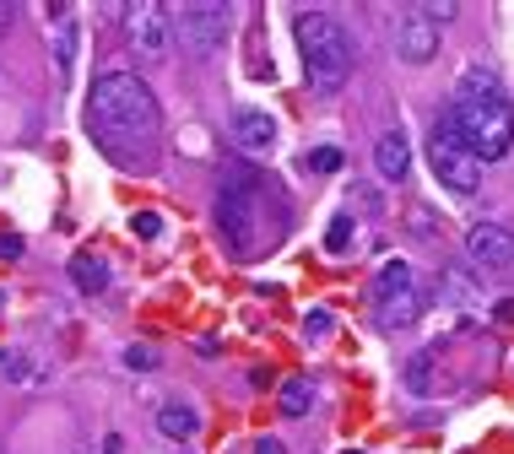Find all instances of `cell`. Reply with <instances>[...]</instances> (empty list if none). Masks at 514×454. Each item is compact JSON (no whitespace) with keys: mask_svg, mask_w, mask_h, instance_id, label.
Masks as SVG:
<instances>
[{"mask_svg":"<svg viewBox=\"0 0 514 454\" xmlns=\"http://www.w3.org/2000/svg\"><path fill=\"white\" fill-rule=\"evenodd\" d=\"M157 433L174 438V444H190V438L201 433V411H195L184 395H168L163 406H157Z\"/></svg>","mask_w":514,"mask_h":454,"instance_id":"7c38bea8","label":"cell"},{"mask_svg":"<svg viewBox=\"0 0 514 454\" xmlns=\"http://www.w3.org/2000/svg\"><path fill=\"white\" fill-rule=\"evenodd\" d=\"M125 38H130V49H136L141 60H163L168 49H174L168 6H157V0H136V6L125 11Z\"/></svg>","mask_w":514,"mask_h":454,"instance_id":"52a82bcc","label":"cell"},{"mask_svg":"<svg viewBox=\"0 0 514 454\" xmlns=\"http://www.w3.org/2000/svg\"><path fill=\"white\" fill-rule=\"evenodd\" d=\"M255 454H287L282 438H255Z\"/></svg>","mask_w":514,"mask_h":454,"instance_id":"d4e9b609","label":"cell"},{"mask_svg":"<svg viewBox=\"0 0 514 454\" xmlns=\"http://www.w3.org/2000/svg\"><path fill=\"white\" fill-rule=\"evenodd\" d=\"M0 309H6V292H0Z\"/></svg>","mask_w":514,"mask_h":454,"instance_id":"f1b7e54d","label":"cell"},{"mask_svg":"<svg viewBox=\"0 0 514 454\" xmlns=\"http://www.w3.org/2000/svg\"><path fill=\"white\" fill-rule=\"evenodd\" d=\"M309 168L314 173H341V152L336 146H320V152H309Z\"/></svg>","mask_w":514,"mask_h":454,"instance_id":"44dd1931","label":"cell"},{"mask_svg":"<svg viewBox=\"0 0 514 454\" xmlns=\"http://www.w3.org/2000/svg\"><path fill=\"white\" fill-rule=\"evenodd\" d=\"M406 287H417V276H412V265H406L401 255L395 260H379V271H374V303H385V298H395V292H406Z\"/></svg>","mask_w":514,"mask_h":454,"instance_id":"5bb4252c","label":"cell"},{"mask_svg":"<svg viewBox=\"0 0 514 454\" xmlns=\"http://www.w3.org/2000/svg\"><path fill=\"white\" fill-rule=\"evenodd\" d=\"M130 227H136L141 238H157V233H163V217H157V211H136V222H130Z\"/></svg>","mask_w":514,"mask_h":454,"instance_id":"7402d4cb","label":"cell"},{"mask_svg":"<svg viewBox=\"0 0 514 454\" xmlns=\"http://www.w3.org/2000/svg\"><path fill=\"white\" fill-rule=\"evenodd\" d=\"M217 233H222V244H228L233 260L260 255V244L276 238L266 227V190H260V179L239 173V179H228L217 190Z\"/></svg>","mask_w":514,"mask_h":454,"instance_id":"277c9868","label":"cell"},{"mask_svg":"<svg viewBox=\"0 0 514 454\" xmlns=\"http://www.w3.org/2000/svg\"><path fill=\"white\" fill-rule=\"evenodd\" d=\"M309 406H314V384L309 379H282V390H276V411L282 417H309Z\"/></svg>","mask_w":514,"mask_h":454,"instance_id":"9a60e30c","label":"cell"},{"mask_svg":"<svg viewBox=\"0 0 514 454\" xmlns=\"http://www.w3.org/2000/svg\"><path fill=\"white\" fill-rule=\"evenodd\" d=\"M374 309H379V325H385V330H412L417 319H423V309H428V292L423 287H406V292H395V298L374 303Z\"/></svg>","mask_w":514,"mask_h":454,"instance_id":"4fadbf2b","label":"cell"},{"mask_svg":"<svg viewBox=\"0 0 514 454\" xmlns=\"http://www.w3.org/2000/svg\"><path fill=\"white\" fill-rule=\"evenodd\" d=\"M493 319H498V325H514V298H498L493 303Z\"/></svg>","mask_w":514,"mask_h":454,"instance_id":"cb8c5ba5","label":"cell"},{"mask_svg":"<svg viewBox=\"0 0 514 454\" xmlns=\"http://www.w3.org/2000/svg\"><path fill=\"white\" fill-rule=\"evenodd\" d=\"M22 249L28 244H22L17 233H0V260H22Z\"/></svg>","mask_w":514,"mask_h":454,"instance_id":"603a6c76","label":"cell"},{"mask_svg":"<svg viewBox=\"0 0 514 454\" xmlns=\"http://www.w3.org/2000/svg\"><path fill=\"white\" fill-rule=\"evenodd\" d=\"M444 119H450V130L477 163H498V157L514 152V103L504 82L493 71H482V65H471L455 82V98L444 109Z\"/></svg>","mask_w":514,"mask_h":454,"instance_id":"7a4b0ae2","label":"cell"},{"mask_svg":"<svg viewBox=\"0 0 514 454\" xmlns=\"http://www.w3.org/2000/svg\"><path fill=\"white\" fill-rule=\"evenodd\" d=\"M11 22H17V11H11V6H0V38H6V28H11Z\"/></svg>","mask_w":514,"mask_h":454,"instance_id":"484cf974","label":"cell"},{"mask_svg":"<svg viewBox=\"0 0 514 454\" xmlns=\"http://www.w3.org/2000/svg\"><path fill=\"white\" fill-rule=\"evenodd\" d=\"M174 454H190V449H184V444H179V449H174Z\"/></svg>","mask_w":514,"mask_h":454,"instance_id":"83f0119b","label":"cell"},{"mask_svg":"<svg viewBox=\"0 0 514 454\" xmlns=\"http://www.w3.org/2000/svg\"><path fill=\"white\" fill-rule=\"evenodd\" d=\"M71 287L87 292V298H92V292H103V287H109V265H103L98 255H76L71 260Z\"/></svg>","mask_w":514,"mask_h":454,"instance_id":"2e32d148","label":"cell"},{"mask_svg":"<svg viewBox=\"0 0 514 454\" xmlns=\"http://www.w3.org/2000/svg\"><path fill=\"white\" fill-rule=\"evenodd\" d=\"M374 173L385 184H401L406 173H412V146H406L401 130H385V136L374 141Z\"/></svg>","mask_w":514,"mask_h":454,"instance_id":"8fae6325","label":"cell"},{"mask_svg":"<svg viewBox=\"0 0 514 454\" xmlns=\"http://www.w3.org/2000/svg\"><path fill=\"white\" fill-rule=\"evenodd\" d=\"M168 22H174V38L184 49H190L195 60H212L222 44H228V28H233V17H228V6H212V0H201V6H179V11H168Z\"/></svg>","mask_w":514,"mask_h":454,"instance_id":"5b68a950","label":"cell"},{"mask_svg":"<svg viewBox=\"0 0 514 454\" xmlns=\"http://www.w3.org/2000/svg\"><path fill=\"white\" fill-rule=\"evenodd\" d=\"M293 33H298V55H303V71H309V87L320 98H336L352 76V33L336 17H325V11H303L293 22Z\"/></svg>","mask_w":514,"mask_h":454,"instance_id":"3957f363","label":"cell"},{"mask_svg":"<svg viewBox=\"0 0 514 454\" xmlns=\"http://www.w3.org/2000/svg\"><path fill=\"white\" fill-rule=\"evenodd\" d=\"M120 363H125V368H136V373H152V368H163V357H157L152 346H125Z\"/></svg>","mask_w":514,"mask_h":454,"instance_id":"ac0fdd59","label":"cell"},{"mask_svg":"<svg viewBox=\"0 0 514 454\" xmlns=\"http://www.w3.org/2000/svg\"><path fill=\"white\" fill-rule=\"evenodd\" d=\"M233 146H239L244 157H271L276 152L271 114H260V109H239V114H233Z\"/></svg>","mask_w":514,"mask_h":454,"instance_id":"30bf717a","label":"cell"},{"mask_svg":"<svg viewBox=\"0 0 514 454\" xmlns=\"http://www.w3.org/2000/svg\"><path fill=\"white\" fill-rule=\"evenodd\" d=\"M466 260L471 271H498V265H514V233L504 222H477L466 233Z\"/></svg>","mask_w":514,"mask_h":454,"instance_id":"ba28073f","label":"cell"},{"mask_svg":"<svg viewBox=\"0 0 514 454\" xmlns=\"http://www.w3.org/2000/svg\"><path fill=\"white\" fill-rule=\"evenodd\" d=\"M395 49H401L406 65H428L439 55V28H433L423 11H406V17L395 22Z\"/></svg>","mask_w":514,"mask_h":454,"instance_id":"9c48e42d","label":"cell"},{"mask_svg":"<svg viewBox=\"0 0 514 454\" xmlns=\"http://www.w3.org/2000/svg\"><path fill=\"white\" fill-rule=\"evenodd\" d=\"M87 130L98 152L120 168H152L163 152V109H157L152 87L136 71H103L87 98Z\"/></svg>","mask_w":514,"mask_h":454,"instance_id":"6da1fadb","label":"cell"},{"mask_svg":"<svg viewBox=\"0 0 514 454\" xmlns=\"http://www.w3.org/2000/svg\"><path fill=\"white\" fill-rule=\"evenodd\" d=\"M428 163H433V179H444L455 195H471L482 179V163L460 146V136L450 130V119H433V136H428Z\"/></svg>","mask_w":514,"mask_h":454,"instance_id":"8992f818","label":"cell"},{"mask_svg":"<svg viewBox=\"0 0 514 454\" xmlns=\"http://www.w3.org/2000/svg\"><path fill=\"white\" fill-rule=\"evenodd\" d=\"M433 357H439V346L406 357V390H412V395H428V368H433Z\"/></svg>","mask_w":514,"mask_h":454,"instance_id":"e0dca14e","label":"cell"},{"mask_svg":"<svg viewBox=\"0 0 514 454\" xmlns=\"http://www.w3.org/2000/svg\"><path fill=\"white\" fill-rule=\"evenodd\" d=\"M347 244H352V217H336L331 227H325V249H331V255H341Z\"/></svg>","mask_w":514,"mask_h":454,"instance_id":"ffe728a7","label":"cell"},{"mask_svg":"<svg viewBox=\"0 0 514 454\" xmlns=\"http://www.w3.org/2000/svg\"><path fill=\"white\" fill-rule=\"evenodd\" d=\"M331 330H336L331 309H309V314H303V336H309V341H325Z\"/></svg>","mask_w":514,"mask_h":454,"instance_id":"d6986e66","label":"cell"},{"mask_svg":"<svg viewBox=\"0 0 514 454\" xmlns=\"http://www.w3.org/2000/svg\"><path fill=\"white\" fill-rule=\"evenodd\" d=\"M341 454H363V449H341Z\"/></svg>","mask_w":514,"mask_h":454,"instance_id":"4316f807","label":"cell"}]
</instances>
